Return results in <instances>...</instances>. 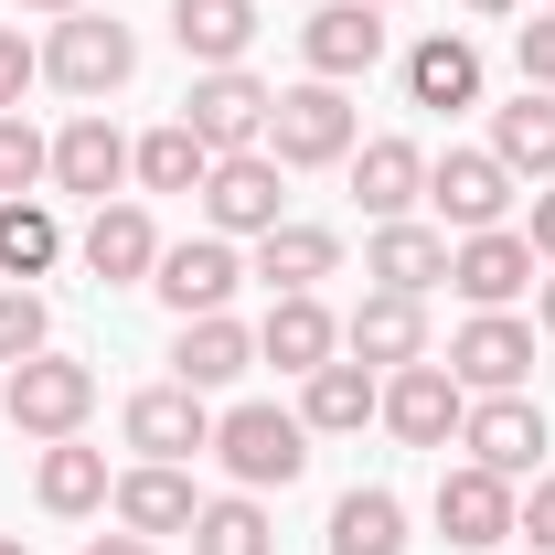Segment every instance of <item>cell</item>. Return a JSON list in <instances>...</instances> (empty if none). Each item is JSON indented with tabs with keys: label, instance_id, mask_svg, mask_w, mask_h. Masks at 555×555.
Segmentation results:
<instances>
[{
	"label": "cell",
	"instance_id": "1",
	"mask_svg": "<svg viewBox=\"0 0 555 555\" xmlns=\"http://www.w3.org/2000/svg\"><path fill=\"white\" fill-rule=\"evenodd\" d=\"M363 150V118H352V96L332 86V75H310V86H288L268 107V160L278 171H332V160H352Z\"/></svg>",
	"mask_w": 555,
	"mask_h": 555
},
{
	"label": "cell",
	"instance_id": "2",
	"mask_svg": "<svg viewBox=\"0 0 555 555\" xmlns=\"http://www.w3.org/2000/svg\"><path fill=\"white\" fill-rule=\"evenodd\" d=\"M214 460L235 470V491H288L310 470V427H299V406H224L214 416Z\"/></svg>",
	"mask_w": 555,
	"mask_h": 555
},
{
	"label": "cell",
	"instance_id": "3",
	"mask_svg": "<svg viewBox=\"0 0 555 555\" xmlns=\"http://www.w3.org/2000/svg\"><path fill=\"white\" fill-rule=\"evenodd\" d=\"M0 416H11L22 438H43V449H54V438H75V427L96 416V374H86L75 352H33V363H11V374H0Z\"/></svg>",
	"mask_w": 555,
	"mask_h": 555
},
{
	"label": "cell",
	"instance_id": "4",
	"mask_svg": "<svg viewBox=\"0 0 555 555\" xmlns=\"http://www.w3.org/2000/svg\"><path fill=\"white\" fill-rule=\"evenodd\" d=\"M43 75H54L65 96H118L139 75V33L129 22H96V11H65L54 43H43Z\"/></svg>",
	"mask_w": 555,
	"mask_h": 555
},
{
	"label": "cell",
	"instance_id": "5",
	"mask_svg": "<svg viewBox=\"0 0 555 555\" xmlns=\"http://www.w3.org/2000/svg\"><path fill=\"white\" fill-rule=\"evenodd\" d=\"M268 107L278 96L246 65H214V75H193V96H182V129L204 139L214 160H224V150H268Z\"/></svg>",
	"mask_w": 555,
	"mask_h": 555
},
{
	"label": "cell",
	"instance_id": "6",
	"mask_svg": "<svg viewBox=\"0 0 555 555\" xmlns=\"http://www.w3.org/2000/svg\"><path fill=\"white\" fill-rule=\"evenodd\" d=\"M385 427L406 438V449H449L460 438V416H470V385L449 374V363H406V374H385Z\"/></svg>",
	"mask_w": 555,
	"mask_h": 555
},
{
	"label": "cell",
	"instance_id": "7",
	"mask_svg": "<svg viewBox=\"0 0 555 555\" xmlns=\"http://www.w3.org/2000/svg\"><path fill=\"white\" fill-rule=\"evenodd\" d=\"M204 224L214 235H268V224H288V193H278L268 150H224L204 171Z\"/></svg>",
	"mask_w": 555,
	"mask_h": 555
},
{
	"label": "cell",
	"instance_id": "8",
	"mask_svg": "<svg viewBox=\"0 0 555 555\" xmlns=\"http://www.w3.org/2000/svg\"><path fill=\"white\" fill-rule=\"evenodd\" d=\"M460 449L481 470H502V481H534L545 470V406L534 396H481V406L460 416Z\"/></svg>",
	"mask_w": 555,
	"mask_h": 555
},
{
	"label": "cell",
	"instance_id": "9",
	"mask_svg": "<svg viewBox=\"0 0 555 555\" xmlns=\"http://www.w3.org/2000/svg\"><path fill=\"white\" fill-rule=\"evenodd\" d=\"M449 288H460L470 310H513V299L534 288V246H524L513 224H481V235L449 246Z\"/></svg>",
	"mask_w": 555,
	"mask_h": 555
},
{
	"label": "cell",
	"instance_id": "10",
	"mask_svg": "<svg viewBox=\"0 0 555 555\" xmlns=\"http://www.w3.org/2000/svg\"><path fill=\"white\" fill-rule=\"evenodd\" d=\"M235 278H246L235 235H182V246H160L150 288H160V299H171L182 321H204V310H224V299H235Z\"/></svg>",
	"mask_w": 555,
	"mask_h": 555
},
{
	"label": "cell",
	"instance_id": "11",
	"mask_svg": "<svg viewBox=\"0 0 555 555\" xmlns=\"http://www.w3.org/2000/svg\"><path fill=\"white\" fill-rule=\"evenodd\" d=\"M449 374H460L470 396H524V374H534V321H513V310H481V321L449 343Z\"/></svg>",
	"mask_w": 555,
	"mask_h": 555
},
{
	"label": "cell",
	"instance_id": "12",
	"mask_svg": "<svg viewBox=\"0 0 555 555\" xmlns=\"http://www.w3.org/2000/svg\"><path fill=\"white\" fill-rule=\"evenodd\" d=\"M513 502H524V491L502 481V470L460 460V470H438V534H449V545H470V555H491L502 534H513Z\"/></svg>",
	"mask_w": 555,
	"mask_h": 555
},
{
	"label": "cell",
	"instance_id": "13",
	"mask_svg": "<svg viewBox=\"0 0 555 555\" xmlns=\"http://www.w3.org/2000/svg\"><path fill=\"white\" fill-rule=\"evenodd\" d=\"M75 257H86L96 288H150V268H160V224H150L139 204H96L86 235H75Z\"/></svg>",
	"mask_w": 555,
	"mask_h": 555
},
{
	"label": "cell",
	"instance_id": "14",
	"mask_svg": "<svg viewBox=\"0 0 555 555\" xmlns=\"http://www.w3.org/2000/svg\"><path fill=\"white\" fill-rule=\"evenodd\" d=\"M427 204H438V224L481 235V224H502V204H513V171H502L491 150H438V160H427Z\"/></svg>",
	"mask_w": 555,
	"mask_h": 555
},
{
	"label": "cell",
	"instance_id": "15",
	"mask_svg": "<svg viewBox=\"0 0 555 555\" xmlns=\"http://www.w3.org/2000/svg\"><path fill=\"white\" fill-rule=\"evenodd\" d=\"M107 502H118V524L150 534V545H160V534H193V513H204V491H193L182 460H139V470H118Z\"/></svg>",
	"mask_w": 555,
	"mask_h": 555
},
{
	"label": "cell",
	"instance_id": "16",
	"mask_svg": "<svg viewBox=\"0 0 555 555\" xmlns=\"http://www.w3.org/2000/svg\"><path fill=\"white\" fill-rule=\"evenodd\" d=\"M299 54H310V75H332V86L374 75V54H385V11H363V0H321V11L299 22Z\"/></svg>",
	"mask_w": 555,
	"mask_h": 555
},
{
	"label": "cell",
	"instance_id": "17",
	"mask_svg": "<svg viewBox=\"0 0 555 555\" xmlns=\"http://www.w3.org/2000/svg\"><path fill=\"white\" fill-rule=\"evenodd\" d=\"M332 352H343V321L321 310V288L268 299V321H257V363H278V374H321Z\"/></svg>",
	"mask_w": 555,
	"mask_h": 555
},
{
	"label": "cell",
	"instance_id": "18",
	"mask_svg": "<svg viewBox=\"0 0 555 555\" xmlns=\"http://www.w3.org/2000/svg\"><path fill=\"white\" fill-rule=\"evenodd\" d=\"M246 363H257V332H246L235 310H204V321H182V332H171V385H193V396L235 385Z\"/></svg>",
	"mask_w": 555,
	"mask_h": 555
},
{
	"label": "cell",
	"instance_id": "19",
	"mask_svg": "<svg viewBox=\"0 0 555 555\" xmlns=\"http://www.w3.org/2000/svg\"><path fill=\"white\" fill-rule=\"evenodd\" d=\"M343 352H352V363H374V374H406V363H427V310L396 299V288H374V299L343 321Z\"/></svg>",
	"mask_w": 555,
	"mask_h": 555
},
{
	"label": "cell",
	"instance_id": "20",
	"mask_svg": "<svg viewBox=\"0 0 555 555\" xmlns=\"http://www.w3.org/2000/svg\"><path fill=\"white\" fill-rule=\"evenodd\" d=\"M129 449L139 460H193V449H214V406L193 385H150V396H129Z\"/></svg>",
	"mask_w": 555,
	"mask_h": 555
},
{
	"label": "cell",
	"instance_id": "21",
	"mask_svg": "<svg viewBox=\"0 0 555 555\" xmlns=\"http://www.w3.org/2000/svg\"><path fill=\"white\" fill-rule=\"evenodd\" d=\"M118 182H129V139L107 129L96 107H86V118H65V139H54V193H86V204H118Z\"/></svg>",
	"mask_w": 555,
	"mask_h": 555
},
{
	"label": "cell",
	"instance_id": "22",
	"mask_svg": "<svg viewBox=\"0 0 555 555\" xmlns=\"http://www.w3.org/2000/svg\"><path fill=\"white\" fill-rule=\"evenodd\" d=\"M374 406H385V374H374V363H343V352H332L321 374H299V427H310V438H352Z\"/></svg>",
	"mask_w": 555,
	"mask_h": 555
},
{
	"label": "cell",
	"instance_id": "23",
	"mask_svg": "<svg viewBox=\"0 0 555 555\" xmlns=\"http://www.w3.org/2000/svg\"><path fill=\"white\" fill-rule=\"evenodd\" d=\"M363 278H374V288H396V299H427V288L449 278V235L396 214V224H374V246H363Z\"/></svg>",
	"mask_w": 555,
	"mask_h": 555
},
{
	"label": "cell",
	"instance_id": "24",
	"mask_svg": "<svg viewBox=\"0 0 555 555\" xmlns=\"http://www.w3.org/2000/svg\"><path fill=\"white\" fill-rule=\"evenodd\" d=\"M352 204L374 214V224H396L406 204H427V150L416 139H363L352 150Z\"/></svg>",
	"mask_w": 555,
	"mask_h": 555
},
{
	"label": "cell",
	"instance_id": "25",
	"mask_svg": "<svg viewBox=\"0 0 555 555\" xmlns=\"http://www.w3.org/2000/svg\"><path fill=\"white\" fill-rule=\"evenodd\" d=\"M491 160L513 182H555V96L545 86H524L513 107H491Z\"/></svg>",
	"mask_w": 555,
	"mask_h": 555
},
{
	"label": "cell",
	"instance_id": "26",
	"mask_svg": "<svg viewBox=\"0 0 555 555\" xmlns=\"http://www.w3.org/2000/svg\"><path fill=\"white\" fill-rule=\"evenodd\" d=\"M171 43L193 54V65H246V43H257V0H171Z\"/></svg>",
	"mask_w": 555,
	"mask_h": 555
},
{
	"label": "cell",
	"instance_id": "27",
	"mask_svg": "<svg viewBox=\"0 0 555 555\" xmlns=\"http://www.w3.org/2000/svg\"><path fill=\"white\" fill-rule=\"evenodd\" d=\"M332 268H343V235H332V224H268L246 278H268L278 299H288V288H321Z\"/></svg>",
	"mask_w": 555,
	"mask_h": 555
},
{
	"label": "cell",
	"instance_id": "28",
	"mask_svg": "<svg viewBox=\"0 0 555 555\" xmlns=\"http://www.w3.org/2000/svg\"><path fill=\"white\" fill-rule=\"evenodd\" d=\"M406 96L416 107H481V54H470L460 33H427L406 54Z\"/></svg>",
	"mask_w": 555,
	"mask_h": 555
},
{
	"label": "cell",
	"instance_id": "29",
	"mask_svg": "<svg viewBox=\"0 0 555 555\" xmlns=\"http://www.w3.org/2000/svg\"><path fill=\"white\" fill-rule=\"evenodd\" d=\"M332 555H406V502L385 481H363L332 502Z\"/></svg>",
	"mask_w": 555,
	"mask_h": 555
},
{
	"label": "cell",
	"instance_id": "30",
	"mask_svg": "<svg viewBox=\"0 0 555 555\" xmlns=\"http://www.w3.org/2000/svg\"><path fill=\"white\" fill-rule=\"evenodd\" d=\"M33 491H43V513H96V502H107V449H86V438H54V449H43V470H33Z\"/></svg>",
	"mask_w": 555,
	"mask_h": 555
},
{
	"label": "cell",
	"instance_id": "31",
	"mask_svg": "<svg viewBox=\"0 0 555 555\" xmlns=\"http://www.w3.org/2000/svg\"><path fill=\"white\" fill-rule=\"evenodd\" d=\"M129 171H139V193H204V171H214V150L182 118L171 129H150V139H129Z\"/></svg>",
	"mask_w": 555,
	"mask_h": 555
},
{
	"label": "cell",
	"instance_id": "32",
	"mask_svg": "<svg viewBox=\"0 0 555 555\" xmlns=\"http://www.w3.org/2000/svg\"><path fill=\"white\" fill-rule=\"evenodd\" d=\"M54 257H65L54 204H33V193H22V204H0V278H11V288H22V278H43Z\"/></svg>",
	"mask_w": 555,
	"mask_h": 555
},
{
	"label": "cell",
	"instance_id": "33",
	"mask_svg": "<svg viewBox=\"0 0 555 555\" xmlns=\"http://www.w3.org/2000/svg\"><path fill=\"white\" fill-rule=\"evenodd\" d=\"M193 555H278L268 502H257V491H224V502H204V513H193Z\"/></svg>",
	"mask_w": 555,
	"mask_h": 555
},
{
	"label": "cell",
	"instance_id": "34",
	"mask_svg": "<svg viewBox=\"0 0 555 555\" xmlns=\"http://www.w3.org/2000/svg\"><path fill=\"white\" fill-rule=\"evenodd\" d=\"M33 182H54V139L11 107V118H0V204H22Z\"/></svg>",
	"mask_w": 555,
	"mask_h": 555
},
{
	"label": "cell",
	"instance_id": "35",
	"mask_svg": "<svg viewBox=\"0 0 555 555\" xmlns=\"http://www.w3.org/2000/svg\"><path fill=\"white\" fill-rule=\"evenodd\" d=\"M33 352H54V310H43L33 288H11V278H0V374H11V363H33Z\"/></svg>",
	"mask_w": 555,
	"mask_h": 555
},
{
	"label": "cell",
	"instance_id": "36",
	"mask_svg": "<svg viewBox=\"0 0 555 555\" xmlns=\"http://www.w3.org/2000/svg\"><path fill=\"white\" fill-rule=\"evenodd\" d=\"M513 534H524L534 555H555V470H534V491L513 502Z\"/></svg>",
	"mask_w": 555,
	"mask_h": 555
},
{
	"label": "cell",
	"instance_id": "37",
	"mask_svg": "<svg viewBox=\"0 0 555 555\" xmlns=\"http://www.w3.org/2000/svg\"><path fill=\"white\" fill-rule=\"evenodd\" d=\"M513 54H524V86H545V96H555V11L524 22V43H513Z\"/></svg>",
	"mask_w": 555,
	"mask_h": 555
},
{
	"label": "cell",
	"instance_id": "38",
	"mask_svg": "<svg viewBox=\"0 0 555 555\" xmlns=\"http://www.w3.org/2000/svg\"><path fill=\"white\" fill-rule=\"evenodd\" d=\"M33 75H43V54H33L22 33H0V118L22 107V86H33Z\"/></svg>",
	"mask_w": 555,
	"mask_h": 555
},
{
	"label": "cell",
	"instance_id": "39",
	"mask_svg": "<svg viewBox=\"0 0 555 555\" xmlns=\"http://www.w3.org/2000/svg\"><path fill=\"white\" fill-rule=\"evenodd\" d=\"M524 246H534V257H555V193H534V224H524Z\"/></svg>",
	"mask_w": 555,
	"mask_h": 555
},
{
	"label": "cell",
	"instance_id": "40",
	"mask_svg": "<svg viewBox=\"0 0 555 555\" xmlns=\"http://www.w3.org/2000/svg\"><path fill=\"white\" fill-rule=\"evenodd\" d=\"M86 555H160V545H150V534H96Z\"/></svg>",
	"mask_w": 555,
	"mask_h": 555
},
{
	"label": "cell",
	"instance_id": "41",
	"mask_svg": "<svg viewBox=\"0 0 555 555\" xmlns=\"http://www.w3.org/2000/svg\"><path fill=\"white\" fill-rule=\"evenodd\" d=\"M11 11H33V22H65V11H86V0H11Z\"/></svg>",
	"mask_w": 555,
	"mask_h": 555
},
{
	"label": "cell",
	"instance_id": "42",
	"mask_svg": "<svg viewBox=\"0 0 555 555\" xmlns=\"http://www.w3.org/2000/svg\"><path fill=\"white\" fill-rule=\"evenodd\" d=\"M534 321H545V332H555V278H545V288H534Z\"/></svg>",
	"mask_w": 555,
	"mask_h": 555
},
{
	"label": "cell",
	"instance_id": "43",
	"mask_svg": "<svg viewBox=\"0 0 555 555\" xmlns=\"http://www.w3.org/2000/svg\"><path fill=\"white\" fill-rule=\"evenodd\" d=\"M460 11H481V22H502V11H513V0H460Z\"/></svg>",
	"mask_w": 555,
	"mask_h": 555
},
{
	"label": "cell",
	"instance_id": "44",
	"mask_svg": "<svg viewBox=\"0 0 555 555\" xmlns=\"http://www.w3.org/2000/svg\"><path fill=\"white\" fill-rule=\"evenodd\" d=\"M0 555H33V545H22V534H0Z\"/></svg>",
	"mask_w": 555,
	"mask_h": 555
},
{
	"label": "cell",
	"instance_id": "45",
	"mask_svg": "<svg viewBox=\"0 0 555 555\" xmlns=\"http://www.w3.org/2000/svg\"><path fill=\"white\" fill-rule=\"evenodd\" d=\"M363 11H396V0H363Z\"/></svg>",
	"mask_w": 555,
	"mask_h": 555
},
{
	"label": "cell",
	"instance_id": "46",
	"mask_svg": "<svg viewBox=\"0 0 555 555\" xmlns=\"http://www.w3.org/2000/svg\"><path fill=\"white\" fill-rule=\"evenodd\" d=\"M545 11H555V0H545Z\"/></svg>",
	"mask_w": 555,
	"mask_h": 555
}]
</instances>
